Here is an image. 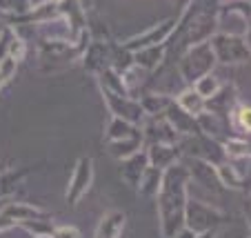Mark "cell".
Instances as JSON below:
<instances>
[{
  "mask_svg": "<svg viewBox=\"0 0 251 238\" xmlns=\"http://www.w3.org/2000/svg\"><path fill=\"white\" fill-rule=\"evenodd\" d=\"M187 185H189V172L180 162H174L162 172V181L156 196L160 229L165 238H176V234L185 227Z\"/></svg>",
  "mask_w": 251,
  "mask_h": 238,
  "instance_id": "obj_1",
  "label": "cell"
},
{
  "mask_svg": "<svg viewBox=\"0 0 251 238\" xmlns=\"http://www.w3.org/2000/svg\"><path fill=\"white\" fill-rule=\"evenodd\" d=\"M227 220V216L220 210H216L209 203L196 198H187L185 205V227L191 229L194 234L209 232V229H218L220 225Z\"/></svg>",
  "mask_w": 251,
  "mask_h": 238,
  "instance_id": "obj_2",
  "label": "cell"
},
{
  "mask_svg": "<svg viewBox=\"0 0 251 238\" xmlns=\"http://www.w3.org/2000/svg\"><path fill=\"white\" fill-rule=\"evenodd\" d=\"M213 60H216V56H213V52H211L209 45H202V43L194 45L191 52L187 53V56L182 58V62H180L182 76H185L187 80H198L200 76L209 74Z\"/></svg>",
  "mask_w": 251,
  "mask_h": 238,
  "instance_id": "obj_3",
  "label": "cell"
},
{
  "mask_svg": "<svg viewBox=\"0 0 251 238\" xmlns=\"http://www.w3.org/2000/svg\"><path fill=\"white\" fill-rule=\"evenodd\" d=\"M91 181H94V162L89 156L80 158L74 167V174H71V181L67 185V203L69 205H78L80 198L87 194Z\"/></svg>",
  "mask_w": 251,
  "mask_h": 238,
  "instance_id": "obj_4",
  "label": "cell"
},
{
  "mask_svg": "<svg viewBox=\"0 0 251 238\" xmlns=\"http://www.w3.org/2000/svg\"><path fill=\"white\" fill-rule=\"evenodd\" d=\"M209 47H211L213 56L218 58L220 62H229V65L242 62L249 58L247 43L242 38H236V36H225V33H220V36L213 38V43L209 45Z\"/></svg>",
  "mask_w": 251,
  "mask_h": 238,
  "instance_id": "obj_5",
  "label": "cell"
},
{
  "mask_svg": "<svg viewBox=\"0 0 251 238\" xmlns=\"http://www.w3.org/2000/svg\"><path fill=\"white\" fill-rule=\"evenodd\" d=\"M162 116L169 120V125L180 133V136H198L200 133V127H198L196 116L187 114V111L180 109L176 103H169V105L165 107V111H162Z\"/></svg>",
  "mask_w": 251,
  "mask_h": 238,
  "instance_id": "obj_6",
  "label": "cell"
},
{
  "mask_svg": "<svg viewBox=\"0 0 251 238\" xmlns=\"http://www.w3.org/2000/svg\"><path fill=\"white\" fill-rule=\"evenodd\" d=\"M182 156V149L176 145H165V143H151L147 149V160L151 167H158L165 172L167 167H171L174 162H178Z\"/></svg>",
  "mask_w": 251,
  "mask_h": 238,
  "instance_id": "obj_7",
  "label": "cell"
},
{
  "mask_svg": "<svg viewBox=\"0 0 251 238\" xmlns=\"http://www.w3.org/2000/svg\"><path fill=\"white\" fill-rule=\"evenodd\" d=\"M149 167V160H147V152H133L131 156L123 158V165H120V176H123V181L127 183L129 187H133L136 189L138 181H140V176L145 174V169Z\"/></svg>",
  "mask_w": 251,
  "mask_h": 238,
  "instance_id": "obj_8",
  "label": "cell"
},
{
  "mask_svg": "<svg viewBox=\"0 0 251 238\" xmlns=\"http://www.w3.org/2000/svg\"><path fill=\"white\" fill-rule=\"evenodd\" d=\"M145 136H147L151 143H165V145H174V143H178V138H180V133L171 127L169 120H167L165 116L149 120L147 129H145Z\"/></svg>",
  "mask_w": 251,
  "mask_h": 238,
  "instance_id": "obj_9",
  "label": "cell"
},
{
  "mask_svg": "<svg viewBox=\"0 0 251 238\" xmlns=\"http://www.w3.org/2000/svg\"><path fill=\"white\" fill-rule=\"evenodd\" d=\"M125 220H127L125 212H120V210L107 212V214L100 218L94 238H120V234H123V229H125Z\"/></svg>",
  "mask_w": 251,
  "mask_h": 238,
  "instance_id": "obj_10",
  "label": "cell"
},
{
  "mask_svg": "<svg viewBox=\"0 0 251 238\" xmlns=\"http://www.w3.org/2000/svg\"><path fill=\"white\" fill-rule=\"evenodd\" d=\"M160 181H162V169L149 165L147 169H145V174L140 176V181H138L136 189L140 191L142 196H156L158 187H160Z\"/></svg>",
  "mask_w": 251,
  "mask_h": 238,
  "instance_id": "obj_11",
  "label": "cell"
},
{
  "mask_svg": "<svg viewBox=\"0 0 251 238\" xmlns=\"http://www.w3.org/2000/svg\"><path fill=\"white\" fill-rule=\"evenodd\" d=\"M133 136H140V132L133 127V123L114 116V120L107 127V140H125V138H133Z\"/></svg>",
  "mask_w": 251,
  "mask_h": 238,
  "instance_id": "obj_12",
  "label": "cell"
},
{
  "mask_svg": "<svg viewBox=\"0 0 251 238\" xmlns=\"http://www.w3.org/2000/svg\"><path fill=\"white\" fill-rule=\"evenodd\" d=\"M162 56H165V45L158 43V47H156V45L142 47L133 58H136V65L138 67H142V69H151V67H156L158 62L162 60Z\"/></svg>",
  "mask_w": 251,
  "mask_h": 238,
  "instance_id": "obj_13",
  "label": "cell"
},
{
  "mask_svg": "<svg viewBox=\"0 0 251 238\" xmlns=\"http://www.w3.org/2000/svg\"><path fill=\"white\" fill-rule=\"evenodd\" d=\"M216 174H218V181L223 187H229V189H242V176L236 172V167L229 165V162H218L216 165Z\"/></svg>",
  "mask_w": 251,
  "mask_h": 238,
  "instance_id": "obj_14",
  "label": "cell"
},
{
  "mask_svg": "<svg viewBox=\"0 0 251 238\" xmlns=\"http://www.w3.org/2000/svg\"><path fill=\"white\" fill-rule=\"evenodd\" d=\"M140 143H142V133L140 136H133V138H125V140H109V154L114 158H127L131 156L133 152L140 149Z\"/></svg>",
  "mask_w": 251,
  "mask_h": 238,
  "instance_id": "obj_15",
  "label": "cell"
},
{
  "mask_svg": "<svg viewBox=\"0 0 251 238\" xmlns=\"http://www.w3.org/2000/svg\"><path fill=\"white\" fill-rule=\"evenodd\" d=\"M171 20L169 23H165V27H160V29H149L147 33H142L140 38H136V40H131V43L127 45L129 49H133V47H149V45H158L162 38H167V33H169V29H171Z\"/></svg>",
  "mask_w": 251,
  "mask_h": 238,
  "instance_id": "obj_16",
  "label": "cell"
},
{
  "mask_svg": "<svg viewBox=\"0 0 251 238\" xmlns=\"http://www.w3.org/2000/svg\"><path fill=\"white\" fill-rule=\"evenodd\" d=\"M176 105L180 107V109H185L187 114H191V116H198V114H202V109H204V98L198 94V91H185V94L178 98V103Z\"/></svg>",
  "mask_w": 251,
  "mask_h": 238,
  "instance_id": "obj_17",
  "label": "cell"
},
{
  "mask_svg": "<svg viewBox=\"0 0 251 238\" xmlns=\"http://www.w3.org/2000/svg\"><path fill=\"white\" fill-rule=\"evenodd\" d=\"M27 174L29 169H7V172H0V196L9 194Z\"/></svg>",
  "mask_w": 251,
  "mask_h": 238,
  "instance_id": "obj_18",
  "label": "cell"
},
{
  "mask_svg": "<svg viewBox=\"0 0 251 238\" xmlns=\"http://www.w3.org/2000/svg\"><path fill=\"white\" fill-rule=\"evenodd\" d=\"M229 118H231V127L238 132V136L249 133V107L247 105H238L236 109H231Z\"/></svg>",
  "mask_w": 251,
  "mask_h": 238,
  "instance_id": "obj_19",
  "label": "cell"
},
{
  "mask_svg": "<svg viewBox=\"0 0 251 238\" xmlns=\"http://www.w3.org/2000/svg\"><path fill=\"white\" fill-rule=\"evenodd\" d=\"M223 147H225L223 152H225V156H227V158H247V156H249V145H247V140H242V138L225 140Z\"/></svg>",
  "mask_w": 251,
  "mask_h": 238,
  "instance_id": "obj_20",
  "label": "cell"
},
{
  "mask_svg": "<svg viewBox=\"0 0 251 238\" xmlns=\"http://www.w3.org/2000/svg\"><path fill=\"white\" fill-rule=\"evenodd\" d=\"M220 89V82L216 76H209V74H204V76H200L198 80H196V91H198L200 96H202L204 100L211 98L216 91Z\"/></svg>",
  "mask_w": 251,
  "mask_h": 238,
  "instance_id": "obj_21",
  "label": "cell"
},
{
  "mask_svg": "<svg viewBox=\"0 0 251 238\" xmlns=\"http://www.w3.org/2000/svg\"><path fill=\"white\" fill-rule=\"evenodd\" d=\"M16 58L14 56H5L0 58V87L7 85V82L14 78V72H16Z\"/></svg>",
  "mask_w": 251,
  "mask_h": 238,
  "instance_id": "obj_22",
  "label": "cell"
},
{
  "mask_svg": "<svg viewBox=\"0 0 251 238\" xmlns=\"http://www.w3.org/2000/svg\"><path fill=\"white\" fill-rule=\"evenodd\" d=\"M51 238H80L76 227H56L51 229Z\"/></svg>",
  "mask_w": 251,
  "mask_h": 238,
  "instance_id": "obj_23",
  "label": "cell"
},
{
  "mask_svg": "<svg viewBox=\"0 0 251 238\" xmlns=\"http://www.w3.org/2000/svg\"><path fill=\"white\" fill-rule=\"evenodd\" d=\"M216 232H218V229H209V232H200V234H196L194 238H216Z\"/></svg>",
  "mask_w": 251,
  "mask_h": 238,
  "instance_id": "obj_24",
  "label": "cell"
},
{
  "mask_svg": "<svg viewBox=\"0 0 251 238\" xmlns=\"http://www.w3.org/2000/svg\"><path fill=\"white\" fill-rule=\"evenodd\" d=\"M36 238H51V234H36Z\"/></svg>",
  "mask_w": 251,
  "mask_h": 238,
  "instance_id": "obj_25",
  "label": "cell"
}]
</instances>
